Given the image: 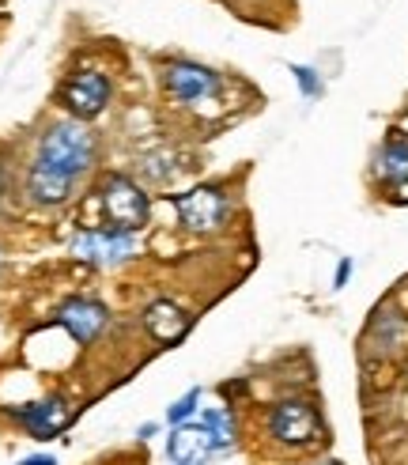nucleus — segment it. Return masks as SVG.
<instances>
[{
    "mask_svg": "<svg viewBox=\"0 0 408 465\" xmlns=\"http://www.w3.org/2000/svg\"><path fill=\"white\" fill-rule=\"evenodd\" d=\"M5 193H8V174H5V167H0V201H5Z\"/></svg>",
    "mask_w": 408,
    "mask_h": 465,
    "instance_id": "6ab92c4d",
    "label": "nucleus"
},
{
    "mask_svg": "<svg viewBox=\"0 0 408 465\" xmlns=\"http://www.w3.org/2000/svg\"><path fill=\"white\" fill-rule=\"evenodd\" d=\"M291 73H295V80H299V87L306 91V95H310V99L317 95V91H322V84H317V76H314V68H303V64H295V68H291Z\"/></svg>",
    "mask_w": 408,
    "mask_h": 465,
    "instance_id": "f3484780",
    "label": "nucleus"
},
{
    "mask_svg": "<svg viewBox=\"0 0 408 465\" xmlns=\"http://www.w3.org/2000/svg\"><path fill=\"white\" fill-rule=\"evenodd\" d=\"M189 325H193V318L178 303H170V299H155V303L144 311V330L155 344H178L189 333Z\"/></svg>",
    "mask_w": 408,
    "mask_h": 465,
    "instance_id": "9d476101",
    "label": "nucleus"
},
{
    "mask_svg": "<svg viewBox=\"0 0 408 465\" xmlns=\"http://www.w3.org/2000/svg\"><path fill=\"white\" fill-rule=\"evenodd\" d=\"M204 435H209V443L216 454H227L235 447V420H231V412H223V409H204L200 412V420Z\"/></svg>",
    "mask_w": 408,
    "mask_h": 465,
    "instance_id": "4468645a",
    "label": "nucleus"
},
{
    "mask_svg": "<svg viewBox=\"0 0 408 465\" xmlns=\"http://www.w3.org/2000/svg\"><path fill=\"white\" fill-rule=\"evenodd\" d=\"M57 99L76 122H91V118H99L110 103V80L102 73H95V68H83V73H73L61 84Z\"/></svg>",
    "mask_w": 408,
    "mask_h": 465,
    "instance_id": "423d86ee",
    "label": "nucleus"
},
{
    "mask_svg": "<svg viewBox=\"0 0 408 465\" xmlns=\"http://www.w3.org/2000/svg\"><path fill=\"white\" fill-rule=\"evenodd\" d=\"M174 213L181 220V227L193 231V235H209V231H219L231 216V201L219 185H197V190L181 193V197H170Z\"/></svg>",
    "mask_w": 408,
    "mask_h": 465,
    "instance_id": "20e7f679",
    "label": "nucleus"
},
{
    "mask_svg": "<svg viewBox=\"0 0 408 465\" xmlns=\"http://www.w3.org/2000/svg\"><path fill=\"white\" fill-rule=\"evenodd\" d=\"M34 163L64 174L68 182H80L95 163V133L83 122H53L42 133Z\"/></svg>",
    "mask_w": 408,
    "mask_h": 465,
    "instance_id": "f257e3e1",
    "label": "nucleus"
},
{
    "mask_svg": "<svg viewBox=\"0 0 408 465\" xmlns=\"http://www.w3.org/2000/svg\"><path fill=\"white\" fill-rule=\"evenodd\" d=\"M216 450L209 443V435H204L200 424H181L167 435V458L170 465H204Z\"/></svg>",
    "mask_w": 408,
    "mask_h": 465,
    "instance_id": "9b49d317",
    "label": "nucleus"
},
{
    "mask_svg": "<svg viewBox=\"0 0 408 465\" xmlns=\"http://www.w3.org/2000/svg\"><path fill=\"white\" fill-rule=\"evenodd\" d=\"M141 171H144L151 182H167L178 167L170 163V152H151V155H144V159H141Z\"/></svg>",
    "mask_w": 408,
    "mask_h": 465,
    "instance_id": "dca6fc26",
    "label": "nucleus"
},
{
    "mask_svg": "<svg viewBox=\"0 0 408 465\" xmlns=\"http://www.w3.org/2000/svg\"><path fill=\"white\" fill-rule=\"evenodd\" d=\"M197 401H200V390H189V393H181V398L167 409V420L170 428H181V424H189L193 420V412H197Z\"/></svg>",
    "mask_w": 408,
    "mask_h": 465,
    "instance_id": "2eb2a0df",
    "label": "nucleus"
},
{
    "mask_svg": "<svg viewBox=\"0 0 408 465\" xmlns=\"http://www.w3.org/2000/svg\"><path fill=\"white\" fill-rule=\"evenodd\" d=\"M73 185L76 182H68L64 174L42 167V163H31V171H27V193L34 204H64L73 197Z\"/></svg>",
    "mask_w": 408,
    "mask_h": 465,
    "instance_id": "f8f14e48",
    "label": "nucleus"
},
{
    "mask_svg": "<svg viewBox=\"0 0 408 465\" xmlns=\"http://www.w3.org/2000/svg\"><path fill=\"white\" fill-rule=\"evenodd\" d=\"M19 465H57V461H53V458H42V454H38V458H27V461H19Z\"/></svg>",
    "mask_w": 408,
    "mask_h": 465,
    "instance_id": "a211bd4d",
    "label": "nucleus"
},
{
    "mask_svg": "<svg viewBox=\"0 0 408 465\" xmlns=\"http://www.w3.org/2000/svg\"><path fill=\"white\" fill-rule=\"evenodd\" d=\"M57 322L64 325L68 333H73V341L80 344H91V341H99L102 330H106V322H110V311L99 303V299H68V303H61L57 311Z\"/></svg>",
    "mask_w": 408,
    "mask_h": 465,
    "instance_id": "1a4fd4ad",
    "label": "nucleus"
},
{
    "mask_svg": "<svg viewBox=\"0 0 408 465\" xmlns=\"http://www.w3.org/2000/svg\"><path fill=\"white\" fill-rule=\"evenodd\" d=\"M102 213L110 220V227L121 231H136L148 220V193L125 174H110L102 182Z\"/></svg>",
    "mask_w": 408,
    "mask_h": 465,
    "instance_id": "39448f33",
    "label": "nucleus"
},
{
    "mask_svg": "<svg viewBox=\"0 0 408 465\" xmlns=\"http://www.w3.org/2000/svg\"><path fill=\"white\" fill-rule=\"evenodd\" d=\"M15 420L27 428L31 439H53L76 420V405L64 401V398H45V401H34L27 409H15Z\"/></svg>",
    "mask_w": 408,
    "mask_h": 465,
    "instance_id": "6e6552de",
    "label": "nucleus"
},
{
    "mask_svg": "<svg viewBox=\"0 0 408 465\" xmlns=\"http://www.w3.org/2000/svg\"><path fill=\"white\" fill-rule=\"evenodd\" d=\"M141 250L136 242V231H121V227H87L73 239V253L87 265L99 269H118L125 265L132 253Z\"/></svg>",
    "mask_w": 408,
    "mask_h": 465,
    "instance_id": "7ed1b4c3",
    "label": "nucleus"
},
{
    "mask_svg": "<svg viewBox=\"0 0 408 465\" xmlns=\"http://www.w3.org/2000/svg\"><path fill=\"white\" fill-rule=\"evenodd\" d=\"M374 174L385 182V185H404L408 182V136H390L382 148H378V159H374Z\"/></svg>",
    "mask_w": 408,
    "mask_h": 465,
    "instance_id": "ddd939ff",
    "label": "nucleus"
},
{
    "mask_svg": "<svg viewBox=\"0 0 408 465\" xmlns=\"http://www.w3.org/2000/svg\"><path fill=\"white\" fill-rule=\"evenodd\" d=\"M163 84L170 91V99L181 103V106H200L219 95V76L212 73V68H204L197 61H174L167 64L163 73Z\"/></svg>",
    "mask_w": 408,
    "mask_h": 465,
    "instance_id": "0eeeda50",
    "label": "nucleus"
},
{
    "mask_svg": "<svg viewBox=\"0 0 408 465\" xmlns=\"http://www.w3.org/2000/svg\"><path fill=\"white\" fill-rule=\"evenodd\" d=\"M265 428L284 447H314V443H322V435H325L322 416H317V409L306 398L277 401L265 416Z\"/></svg>",
    "mask_w": 408,
    "mask_h": 465,
    "instance_id": "f03ea898",
    "label": "nucleus"
}]
</instances>
